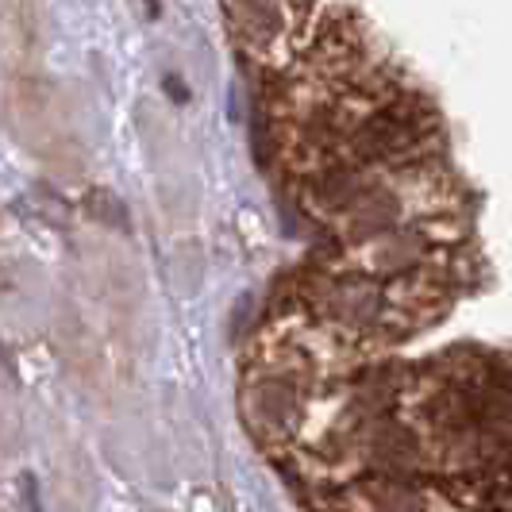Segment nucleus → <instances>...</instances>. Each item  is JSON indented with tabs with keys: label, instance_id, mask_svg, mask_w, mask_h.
<instances>
[{
	"label": "nucleus",
	"instance_id": "f257e3e1",
	"mask_svg": "<svg viewBox=\"0 0 512 512\" xmlns=\"http://www.w3.org/2000/svg\"><path fill=\"white\" fill-rule=\"evenodd\" d=\"M282 459L332 509H512V351L359 362L316 393Z\"/></svg>",
	"mask_w": 512,
	"mask_h": 512
}]
</instances>
